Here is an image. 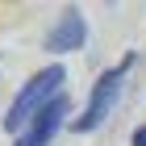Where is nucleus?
Returning <instances> with one entry per match:
<instances>
[{"label": "nucleus", "mask_w": 146, "mask_h": 146, "mask_svg": "<svg viewBox=\"0 0 146 146\" xmlns=\"http://www.w3.org/2000/svg\"><path fill=\"white\" fill-rule=\"evenodd\" d=\"M129 67H134V54H125L117 67H109L96 84H92V96H88V104H84V113L71 121L75 134H92V129H100V125L113 117V109H117V100H121V92H125Z\"/></svg>", "instance_id": "obj_2"}, {"label": "nucleus", "mask_w": 146, "mask_h": 146, "mask_svg": "<svg viewBox=\"0 0 146 146\" xmlns=\"http://www.w3.org/2000/svg\"><path fill=\"white\" fill-rule=\"evenodd\" d=\"M63 84H67V71L58 67V63H50V67H42L29 84H25L17 96H13L9 113H4V129L9 134H17V129H25V125L34 121L38 113L46 109V104L54 100V96H63Z\"/></svg>", "instance_id": "obj_1"}, {"label": "nucleus", "mask_w": 146, "mask_h": 146, "mask_svg": "<svg viewBox=\"0 0 146 146\" xmlns=\"http://www.w3.org/2000/svg\"><path fill=\"white\" fill-rule=\"evenodd\" d=\"M129 146H146V125H138L134 138H129Z\"/></svg>", "instance_id": "obj_5"}, {"label": "nucleus", "mask_w": 146, "mask_h": 146, "mask_svg": "<svg viewBox=\"0 0 146 146\" xmlns=\"http://www.w3.org/2000/svg\"><path fill=\"white\" fill-rule=\"evenodd\" d=\"M84 42H88V21H84L79 9H67L54 25H50V34H46V50H50V54L84 50Z\"/></svg>", "instance_id": "obj_3"}, {"label": "nucleus", "mask_w": 146, "mask_h": 146, "mask_svg": "<svg viewBox=\"0 0 146 146\" xmlns=\"http://www.w3.org/2000/svg\"><path fill=\"white\" fill-rule=\"evenodd\" d=\"M67 109H71L67 96H54V100L29 121V129H25V138L17 146H50V138H54L58 129H63V121H67Z\"/></svg>", "instance_id": "obj_4"}]
</instances>
